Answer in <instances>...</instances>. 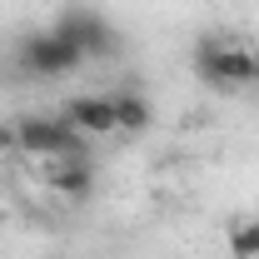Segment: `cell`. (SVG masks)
Segmentation results:
<instances>
[{
  "instance_id": "obj_1",
  "label": "cell",
  "mask_w": 259,
  "mask_h": 259,
  "mask_svg": "<svg viewBox=\"0 0 259 259\" xmlns=\"http://www.w3.org/2000/svg\"><path fill=\"white\" fill-rule=\"evenodd\" d=\"M194 75L209 90H254L259 85V50L249 45H220V40H199L194 45Z\"/></svg>"
},
{
  "instance_id": "obj_2",
  "label": "cell",
  "mask_w": 259,
  "mask_h": 259,
  "mask_svg": "<svg viewBox=\"0 0 259 259\" xmlns=\"http://www.w3.org/2000/svg\"><path fill=\"white\" fill-rule=\"evenodd\" d=\"M15 145L25 155H40V160H60V155H85V135L70 125L65 115H25L15 120Z\"/></svg>"
},
{
  "instance_id": "obj_3",
  "label": "cell",
  "mask_w": 259,
  "mask_h": 259,
  "mask_svg": "<svg viewBox=\"0 0 259 259\" xmlns=\"http://www.w3.org/2000/svg\"><path fill=\"white\" fill-rule=\"evenodd\" d=\"M55 30L85 55V60H110V55H120V35L115 25L100 15V10H85V5H70L60 10V20H55Z\"/></svg>"
},
{
  "instance_id": "obj_4",
  "label": "cell",
  "mask_w": 259,
  "mask_h": 259,
  "mask_svg": "<svg viewBox=\"0 0 259 259\" xmlns=\"http://www.w3.org/2000/svg\"><path fill=\"white\" fill-rule=\"evenodd\" d=\"M20 65H25L30 75H40V80H60V75H70V70H80L85 55L50 25V30H35V35L20 40Z\"/></svg>"
},
{
  "instance_id": "obj_5",
  "label": "cell",
  "mask_w": 259,
  "mask_h": 259,
  "mask_svg": "<svg viewBox=\"0 0 259 259\" xmlns=\"http://www.w3.org/2000/svg\"><path fill=\"white\" fill-rule=\"evenodd\" d=\"M65 120L80 130L85 140L120 135V125H115V100H110V95H75L70 105H65Z\"/></svg>"
},
{
  "instance_id": "obj_6",
  "label": "cell",
  "mask_w": 259,
  "mask_h": 259,
  "mask_svg": "<svg viewBox=\"0 0 259 259\" xmlns=\"http://www.w3.org/2000/svg\"><path fill=\"white\" fill-rule=\"evenodd\" d=\"M45 185L65 199H90L95 190V169L85 155H60V160H45Z\"/></svg>"
},
{
  "instance_id": "obj_7",
  "label": "cell",
  "mask_w": 259,
  "mask_h": 259,
  "mask_svg": "<svg viewBox=\"0 0 259 259\" xmlns=\"http://www.w3.org/2000/svg\"><path fill=\"white\" fill-rule=\"evenodd\" d=\"M115 100V125L125 130V135H145V130L155 125V110H150V100L140 95V90H125V95H110Z\"/></svg>"
},
{
  "instance_id": "obj_8",
  "label": "cell",
  "mask_w": 259,
  "mask_h": 259,
  "mask_svg": "<svg viewBox=\"0 0 259 259\" xmlns=\"http://www.w3.org/2000/svg\"><path fill=\"white\" fill-rule=\"evenodd\" d=\"M229 254L234 259H259V220H244V225L229 229Z\"/></svg>"
},
{
  "instance_id": "obj_9",
  "label": "cell",
  "mask_w": 259,
  "mask_h": 259,
  "mask_svg": "<svg viewBox=\"0 0 259 259\" xmlns=\"http://www.w3.org/2000/svg\"><path fill=\"white\" fill-rule=\"evenodd\" d=\"M10 145H15V130H10L5 120H0V150H10Z\"/></svg>"
},
{
  "instance_id": "obj_10",
  "label": "cell",
  "mask_w": 259,
  "mask_h": 259,
  "mask_svg": "<svg viewBox=\"0 0 259 259\" xmlns=\"http://www.w3.org/2000/svg\"><path fill=\"white\" fill-rule=\"evenodd\" d=\"M254 90H259V85H254Z\"/></svg>"
}]
</instances>
